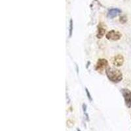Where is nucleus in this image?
I'll return each mask as SVG.
<instances>
[{
    "instance_id": "f257e3e1",
    "label": "nucleus",
    "mask_w": 131,
    "mask_h": 131,
    "mask_svg": "<svg viewBox=\"0 0 131 131\" xmlns=\"http://www.w3.org/2000/svg\"><path fill=\"white\" fill-rule=\"evenodd\" d=\"M106 74L109 81L115 83L122 81L123 74L120 70L115 68H108L106 70Z\"/></svg>"
},
{
    "instance_id": "20e7f679",
    "label": "nucleus",
    "mask_w": 131,
    "mask_h": 131,
    "mask_svg": "<svg viewBox=\"0 0 131 131\" xmlns=\"http://www.w3.org/2000/svg\"><path fill=\"white\" fill-rule=\"evenodd\" d=\"M106 39L111 41H118L121 37V33L119 32L116 30H111L107 33L106 35Z\"/></svg>"
},
{
    "instance_id": "9b49d317",
    "label": "nucleus",
    "mask_w": 131,
    "mask_h": 131,
    "mask_svg": "<svg viewBox=\"0 0 131 131\" xmlns=\"http://www.w3.org/2000/svg\"><path fill=\"white\" fill-rule=\"evenodd\" d=\"M77 131H81V130H80V129H77Z\"/></svg>"
},
{
    "instance_id": "0eeeda50",
    "label": "nucleus",
    "mask_w": 131,
    "mask_h": 131,
    "mask_svg": "<svg viewBox=\"0 0 131 131\" xmlns=\"http://www.w3.org/2000/svg\"><path fill=\"white\" fill-rule=\"evenodd\" d=\"M102 23H100L98 26V32L96 34V37L98 39H101L104 37L105 33H106V29L103 26Z\"/></svg>"
},
{
    "instance_id": "423d86ee",
    "label": "nucleus",
    "mask_w": 131,
    "mask_h": 131,
    "mask_svg": "<svg viewBox=\"0 0 131 131\" xmlns=\"http://www.w3.org/2000/svg\"><path fill=\"white\" fill-rule=\"evenodd\" d=\"M121 13V11L118 8L111 9L107 13V17L109 18H113L117 16L118 15H119Z\"/></svg>"
},
{
    "instance_id": "7ed1b4c3",
    "label": "nucleus",
    "mask_w": 131,
    "mask_h": 131,
    "mask_svg": "<svg viewBox=\"0 0 131 131\" xmlns=\"http://www.w3.org/2000/svg\"><path fill=\"white\" fill-rule=\"evenodd\" d=\"M121 93L123 96L124 104L128 108L131 107V91L128 89H122Z\"/></svg>"
},
{
    "instance_id": "39448f33",
    "label": "nucleus",
    "mask_w": 131,
    "mask_h": 131,
    "mask_svg": "<svg viewBox=\"0 0 131 131\" xmlns=\"http://www.w3.org/2000/svg\"><path fill=\"white\" fill-rule=\"evenodd\" d=\"M124 63V58L121 55H116L113 59V64L117 67H119Z\"/></svg>"
},
{
    "instance_id": "f03ea898",
    "label": "nucleus",
    "mask_w": 131,
    "mask_h": 131,
    "mask_svg": "<svg viewBox=\"0 0 131 131\" xmlns=\"http://www.w3.org/2000/svg\"><path fill=\"white\" fill-rule=\"evenodd\" d=\"M107 66H108V62H107L106 59H98V61L96 62V66H95V70H96L98 73L102 74L103 72H104L105 70H106Z\"/></svg>"
},
{
    "instance_id": "1a4fd4ad",
    "label": "nucleus",
    "mask_w": 131,
    "mask_h": 131,
    "mask_svg": "<svg viewBox=\"0 0 131 131\" xmlns=\"http://www.w3.org/2000/svg\"><path fill=\"white\" fill-rule=\"evenodd\" d=\"M69 37H71L72 35L73 32V20L72 19H70V27H69Z\"/></svg>"
},
{
    "instance_id": "9d476101",
    "label": "nucleus",
    "mask_w": 131,
    "mask_h": 131,
    "mask_svg": "<svg viewBox=\"0 0 131 131\" xmlns=\"http://www.w3.org/2000/svg\"><path fill=\"white\" fill-rule=\"evenodd\" d=\"M85 92H86V94H87V96L88 97V99L89 100L90 102H92V98L91 97V95L89 93V90L87 89V88H85Z\"/></svg>"
},
{
    "instance_id": "6e6552de",
    "label": "nucleus",
    "mask_w": 131,
    "mask_h": 131,
    "mask_svg": "<svg viewBox=\"0 0 131 131\" xmlns=\"http://www.w3.org/2000/svg\"><path fill=\"white\" fill-rule=\"evenodd\" d=\"M82 107H83V113H84L85 117H86L87 121H89V117L88 114L87 113V105L85 104H83V106H82Z\"/></svg>"
}]
</instances>
